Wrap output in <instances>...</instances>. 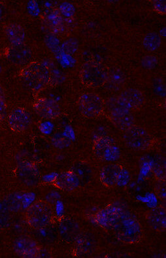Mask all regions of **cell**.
<instances>
[{"instance_id": "6da1fadb", "label": "cell", "mask_w": 166, "mask_h": 258, "mask_svg": "<svg viewBox=\"0 0 166 258\" xmlns=\"http://www.w3.org/2000/svg\"><path fill=\"white\" fill-rule=\"evenodd\" d=\"M116 237L123 243H138L143 238V229L138 220L125 211L112 230Z\"/></svg>"}, {"instance_id": "7a4b0ae2", "label": "cell", "mask_w": 166, "mask_h": 258, "mask_svg": "<svg viewBox=\"0 0 166 258\" xmlns=\"http://www.w3.org/2000/svg\"><path fill=\"white\" fill-rule=\"evenodd\" d=\"M52 217V208L43 201L35 202L29 207L26 214L29 225L35 229L45 228L50 224Z\"/></svg>"}, {"instance_id": "3957f363", "label": "cell", "mask_w": 166, "mask_h": 258, "mask_svg": "<svg viewBox=\"0 0 166 258\" xmlns=\"http://www.w3.org/2000/svg\"><path fill=\"white\" fill-rule=\"evenodd\" d=\"M21 75L28 86L35 91L44 88L50 78L46 67L36 62L26 65L22 71Z\"/></svg>"}, {"instance_id": "277c9868", "label": "cell", "mask_w": 166, "mask_h": 258, "mask_svg": "<svg viewBox=\"0 0 166 258\" xmlns=\"http://www.w3.org/2000/svg\"><path fill=\"white\" fill-rule=\"evenodd\" d=\"M107 72L104 65L96 61H90L84 65L80 73L82 84L87 87H98L106 83Z\"/></svg>"}, {"instance_id": "5b68a950", "label": "cell", "mask_w": 166, "mask_h": 258, "mask_svg": "<svg viewBox=\"0 0 166 258\" xmlns=\"http://www.w3.org/2000/svg\"><path fill=\"white\" fill-rule=\"evenodd\" d=\"M101 182L107 187L126 185L130 180V174L124 167L117 164H109L103 167L100 172Z\"/></svg>"}, {"instance_id": "8992f818", "label": "cell", "mask_w": 166, "mask_h": 258, "mask_svg": "<svg viewBox=\"0 0 166 258\" xmlns=\"http://www.w3.org/2000/svg\"><path fill=\"white\" fill-rule=\"evenodd\" d=\"M123 139L128 147L137 150L149 149L152 141L151 135L146 130L134 125L125 131Z\"/></svg>"}, {"instance_id": "52a82bcc", "label": "cell", "mask_w": 166, "mask_h": 258, "mask_svg": "<svg viewBox=\"0 0 166 258\" xmlns=\"http://www.w3.org/2000/svg\"><path fill=\"white\" fill-rule=\"evenodd\" d=\"M93 152L98 158L105 161H114L120 157V150L114 139L102 136L96 139L93 144Z\"/></svg>"}, {"instance_id": "ba28073f", "label": "cell", "mask_w": 166, "mask_h": 258, "mask_svg": "<svg viewBox=\"0 0 166 258\" xmlns=\"http://www.w3.org/2000/svg\"><path fill=\"white\" fill-rule=\"evenodd\" d=\"M81 113L87 118H95L103 109V103L99 96L93 93H85L78 100Z\"/></svg>"}, {"instance_id": "9c48e42d", "label": "cell", "mask_w": 166, "mask_h": 258, "mask_svg": "<svg viewBox=\"0 0 166 258\" xmlns=\"http://www.w3.org/2000/svg\"><path fill=\"white\" fill-rule=\"evenodd\" d=\"M125 210L120 206L112 204L102 209L95 215V222L103 228L112 230Z\"/></svg>"}, {"instance_id": "30bf717a", "label": "cell", "mask_w": 166, "mask_h": 258, "mask_svg": "<svg viewBox=\"0 0 166 258\" xmlns=\"http://www.w3.org/2000/svg\"><path fill=\"white\" fill-rule=\"evenodd\" d=\"M13 249L16 253L24 257H36L40 254L39 244L28 237H20L15 239Z\"/></svg>"}, {"instance_id": "8fae6325", "label": "cell", "mask_w": 166, "mask_h": 258, "mask_svg": "<svg viewBox=\"0 0 166 258\" xmlns=\"http://www.w3.org/2000/svg\"><path fill=\"white\" fill-rule=\"evenodd\" d=\"M33 109L38 115L46 119H53L60 114V107L54 100L40 98L35 100Z\"/></svg>"}, {"instance_id": "7c38bea8", "label": "cell", "mask_w": 166, "mask_h": 258, "mask_svg": "<svg viewBox=\"0 0 166 258\" xmlns=\"http://www.w3.org/2000/svg\"><path fill=\"white\" fill-rule=\"evenodd\" d=\"M31 116L28 111L23 108L13 110L8 118L9 125L13 131H25L31 124Z\"/></svg>"}, {"instance_id": "4fadbf2b", "label": "cell", "mask_w": 166, "mask_h": 258, "mask_svg": "<svg viewBox=\"0 0 166 258\" xmlns=\"http://www.w3.org/2000/svg\"><path fill=\"white\" fill-rule=\"evenodd\" d=\"M145 219L150 227L158 232H164L166 228V212L163 207H156L148 211Z\"/></svg>"}, {"instance_id": "5bb4252c", "label": "cell", "mask_w": 166, "mask_h": 258, "mask_svg": "<svg viewBox=\"0 0 166 258\" xmlns=\"http://www.w3.org/2000/svg\"><path fill=\"white\" fill-rule=\"evenodd\" d=\"M18 177L22 183L28 186L37 185L39 181V173L32 163H20L17 170Z\"/></svg>"}, {"instance_id": "9a60e30c", "label": "cell", "mask_w": 166, "mask_h": 258, "mask_svg": "<svg viewBox=\"0 0 166 258\" xmlns=\"http://www.w3.org/2000/svg\"><path fill=\"white\" fill-rule=\"evenodd\" d=\"M61 236L68 241H73L80 234L79 224L75 220L67 218L63 220L60 226Z\"/></svg>"}, {"instance_id": "2e32d148", "label": "cell", "mask_w": 166, "mask_h": 258, "mask_svg": "<svg viewBox=\"0 0 166 258\" xmlns=\"http://www.w3.org/2000/svg\"><path fill=\"white\" fill-rule=\"evenodd\" d=\"M55 184L60 189L73 190L79 187L80 182L77 176L73 171L63 172L56 179Z\"/></svg>"}, {"instance_id": "e0dca14e", "label": "cell", "mask_w": 166, "mask_h": 258, "mask_svg": "<svg viewBox=\"0 0 166 258\" xmlns=\"http://www.w3.org/2000/svg\"><path fill=\"white\" fill-rule=\"evenodd\" d=\"M110 117L114 124L124 132L134 124V118L131 111L112 112Z\"/></svg>"}, {"instance_id": "ac0fdd59", "label": "cell", "mask_w": 166, "mask_h": 258, "mask_svg": "<svg viewBox=\"0 0 166 258\" xmlns=\"http://www.w3.org/2000/svg\"><path fill=\"white\" fill-rule=\"evenodd\" d=\"M31 51L23 44L14 46L10 51L9 56L10 59L15 64L27 65L30 63L31 59Z\"/></svg>"}, {"instance_id": "d6986e66", "label": "cell", "mask_w": 166, "mask_h": 258, "mask_svg": "<svg viewBox=\"0 0 166 258\" xmlns=\"http://www.w3.org/2000/svg\"><path fill=\"white\" fill-rule=\"evenodd\" d=\"M120 96L131 109L139 108L144 103L145 98L143 93L135 89L125 90Z\"/></svg>"}, {"instance_id": "ffe728a7", "label": "cell", "mask_w": 166, "mask_h": 258, "mask_svg": "<svg viewBox=\"0 0 166 258\" xmlns=\"http://www.w3.org/2000/svg\"><path fill=\"white\" fill-rule=\"evenodd\" d=\"M7 37L13 46L23 44L25 40V31L22 26L18 24H10L6 28Z\"/></svg>"}, {"instance_id": "44dd1931", "label": "cell", "mask_w": 166, "mask_h": 258, "mask_svg": "<svg viewBox=\"0 0 166 258\" xmlns=\"http://www.w3.org/2000/svg\"><path fill=\"white\" fill-rule=\"evenodd\" d=\"M47 27L51 32L57 34L64 30V20L58 11H51L46 18Z\"/></svg>"}, {"instance_id": "7402d4cb", "label": "cell", "mask_w": 166, "mask_h": 258, "mask_svg": "<svg viewBox=\"0 0 166 258\" xmlns=\"http://www.w3.org/2000/svg\"><path fill=\"white\" fill-rule=\"evenodd\" d=\"M72 171L77 176L80 184H86L91 180L92 170L87 163L78 161L73 166Z\"/></svg>"}, {"instance_id": "603a6c76", "label": "cell", "mask_w": 166, "mask_h": 258, "mask_svg": "<svg viewBox=\"0 0 166 258\" xmlns=\"http://www.w3.org/2000/svg\"><path fill=\"white\" fill-rule=\"evenodd\" d=\"M125 82V75L120 70L114 69L107 73V87L113 90H120Z\"/></svg>"}, {"instance_id": "cb8c5ba5", "label": "cell", "mask_w": 166, "mask_h": 258, "mask_svg": "<svg viewBox=\"0 0 166 258\" xmlns=\"http://www.w3.org/2000/svg\"><path fill=\"white\" fill-rule=\"evenodd\" d=\"M107 108L112 112L120 111H131L129 105L126 102L120 97H112L109 98L106 102Z\"/></svg>"}, {"instance_id": "d4e9b609", "label": "cell", "mask_w": 166, "mask_h": 258, "mask_svg": "<svg viewBox=\"0 0 166 258\" xmlns=\"http://www.w3.org/2000/svg\"><path fill=\"white\" fill-rule=\"evenodd\" d=\"M161 38L155 33H150L143 39V46L149 51H155L160 46Z\"/></svg>"}, {"instance_id": "484cf974", "label": "cell", "mask_w": 166, "mask_h": 258, "mask_svg": "<svg viewBox=\"0 0 166 258\" xmlns=\"http://www.w3.org/2000/svg\"><path fill=\"white\" fill-rule=\"evenodd\" d=\"M78 48V42L77 40L74 39L66 40L62 46L63 50L69 55L74 54L77 51Z\"/></svg>"}, {"instance_id": "4316f807", "label": "cell", "mask_w": 166, "mask_h": 258, "mask_svg": "<svg viewBox=\"0 0 166 258\" xmlns=\"http://www.w3.org/2000/svg\"><path fill=\"white\" fill-rule=\"evenodd\" d=\"M155 192L158 198L161 201H165L166 199V183L165 179H158L154 186Z\"/></svg>"}, {"instance_id": "83f0119b", "label": "cell", "mask_w": 166, "mask_h": 258, "mask_svg": "<svg viewBox=\"0 0 166 258\" xmlns=\"http://www.w3.org/2000/svg\"><path fill=\"white\" fill-rule=\"evenodd\" d=\"M60 11L62 15L67 17H71L75 15V9L71 4L65 2L61 5Z\"/></svg>"}, {"instance_id": "f1b7e54d", "label": "cell", "mask_w": 166, "mask_h": 258, "mask_svg": "<svg viewBox=\"0 0 166 258\" xmlns=\"http://www.w3.org/2000/svg\"><path fill=\"white\" fill-rule=\"evenodd\" d=\"M157 64V59L154 56H147L142 60V64L145 69H151L154 68Z\"/></svg>"}, {"instance_id": "f546056e", "label": "cell", "mask_w": 166, "mask_h": 258, "mask_svg": "<svg viewBox=\"0 0 166 258\" xmlns=\"http://www.w3.org/2000/svg\"><path fill=\"white\" fill-rule=\"evenodd\" d=\"M153 7L154 10L161 15H164L165 13V1H155L154 2Z\"/></svg>"}, {"instance_id": "4dcf8cb0", "label": "cell", "mask_w": 166, "mask_h": 258, "mask_svg": "<svg viewBox=\"0 0 166 258\" xmlns=\"http://www.w3.org/2000/svg\"><path fill=\"white\" fill-rule=\"evenodd\" d=\"M6 114V102L0 103V122L3 120Z\"/></svg>"}, {"instance_id": "1f68e13d", "label": "cell", "mask_w": 166, "mask_h": 258, "mask_svg": "<svg viewBox=\"0 0 166 258\" xmlns=\"http://www.w3.org/2000/svg\"><path fill=\"white\" fill-rule=\"evenodd\" d=\"M8 217L4 213L0 212V227L5 225L8 223Z\"/></svg>"}, {"instance_id": "d6a6232c", "label": "cell", "mask_w": 166, "mask_h": 258, "mask_svg": "<svg viewBox=\"0 0 166 258\" xmlns=\"http://www.w3.org/2000/svg\"><path fill=\"white\" fill-rule=\"evenodd\" d=\"M4 98H5V96H4V91L1 87H0V103L5 102Z\"/></svg>"}, {"instance_id": "836d02e7", "label": "cell", "mask_w": 166, "mask_h": 258, "mask_svg": "<svg viewBox=\"0 0 166 258\" xmlns=\"http://www.w3.org/2000/svg\"><path fill=\"white\" fill-rule=\"evenodd\" d=\"M1 15H2V10H1V8H0V18H1Z\"/></svg>"}]
</instances>
